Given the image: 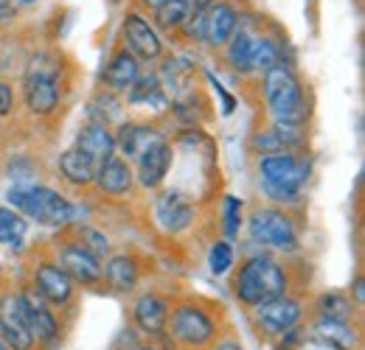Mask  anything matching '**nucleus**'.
<instances>
[{
    "mask_svg": "<svg viewBox=\"0 0 365 350\" xmlns=\"http://www.w3.org/2000/svg\"><path fill=\"white\" fill-rule=\"evenodd\" d=\"M287 289H289L287 272L270 255H253V258H247L239 266L236 297L245 306H262L267 300H275V297L287 295Z\"/></svg>",
    "mask_w": 365,
    "mask_h": 350,
    "instance_id": "nucleus-1",
    "label": "nucleus"
},
{
    "mask_svg": "<svg viewBox=\"0 0 365 350\" xmlns=\"http://www.w3.org/2000/svg\"><path fill=\"white\" fill-rule=\"evenodd\" d=\"M259 182L262 191L273 199V202H295L309 179V163L298 160L289 152H273V154H262L259 160Z\"/></svg>",
    "mask_w": 365,
    "mask_h": 350,
    "instance_id": "nucleus-2",
    "label": "nucleus"
},
{
    "mask_svg": "<svg viewBox=\"0 0 365 350\" xmlns=\"http://www.w3.org/2000/svg\"><path fill=\"white\" fill-rule=\"evenodd\" d=\"M264 101L270 107L275 121L284 124H304L307 121V101H304V88L292 68L284 62L273 65L264 73Z\"/></svg>",
    "mask_w": 365,
    "mask_h": 350,
    "instance_id": "nucleus-3",
    "label": "nucleus"
},
{
    "mask_svg": "<svg viewBox=\"0 0 365 350\" xmlns=\"http://www.w3.org/2000/svg\"><path fill=\"white\" fill-rule=\"evenodd\" d=\"M9 202L23 216H29L37 224H46V227H62V224H71L73 219V205L53 188H40V185L14 188V191H9Z\"/></svg>",
    "mask_w": 365,
    "mask_h": 350,
    "instance_id": "nucleus-4",
    "label": "nucleus"
},
{
    "mask_svg": "<svg viewBox=\"0 0 365 350\" xmlns=\"http://www.w3.org/2000/svg\"><path fill=\"white\" fill-rule=\"evenodd\" d=\"M247 227H250V238L256 244H262V247H273V250H281V253L298 250V227L284 211L259 208L250 216Z\"/></svg>",
    "mask_w": 365,
    "mask_h": 350,
    "instance_id": "nucleus-5",
    "label": "nucleus"
},
{
    "mask_svg": "<svg viewBox=\"0 0 365 350\" xmlns=\"http://www.w3.org/2000/svg\"><path fill=\"white\" fill-rule=\"evenodd\" d=\"M56 65L40 56L34 59L31 70L26 73V107L34 112V115H51L59 104V79H56Z\"/></svg>",
    "mask_w": 365,
    "mask_h": 350,
    "instance_id": "nucleus-6",
    "label": "nucleus"
},
{
    "mask_svg": "<svg viewBox=\"0 0 365 350\" xmlns=\"http://www.w3.org/2000/svg\"><path fill=\"white\" fill-rule=\"evenodd\" d=\"M172 336L185 348H202L214 336V322L202 308L180 306L172 314Z\"/></svg>",
    "mask_w": 365,
    "mask_h": 350,
    "instance_id": "nucleus-7",
    "label": "nucleus"
},
{
    "mask_svg": "<svg viewBox=\"0 0 365 350\" xmlns=\"http://www.w3.org/2000/svg\"><path fill=\"white\" fill-rule=\"evenodd\" d=\"M0 339L9 350H31L34 336L26 325L20 297L17 295H3L0 297Z\"/></svg>",
    "mask_w": 365,
    "mask_h": 350,
    "instance_id": "nucleus-8",
    "label": "nucleus"
},
{
    "mask_svg": "<svg viewBox=\"0 0 365 350\" xmlns=\"http://www.w3.org/2000/svg\"><path fill=\"white\" fill-rule=\"evenodd\" d=\"M124 40H127V51L138 56V59H146V62H155L160 53H163V43L158 37V31L152 28V23L138 14L130 11L124 17Z\"/></svg>",
    "mask_w": 365,
    "mask_h": 350,
    "instance_id": "nucleus-9",
    "label": "nucleus"
},
{
    "mask_svg": "<svg viewBox=\"0 0 365 350\" xmlns=\"http://www.w3.org/2000/svg\"><path fill=\"white\" fill-rule=\"evenodd\" d=\"M56 266L76 283L82 286H91V283H98L101 280V261L93 255L91 250H85L79 241H71L59 250V261Z\"/></svg>",
    "mask_w": 365,
    "mask_h": 350,
    "instance_id": "nucleus-10",
    "label": "nucleus"
},
{
    "mask_svg": "<svg viewBox=\"0 0 365 350\" xmlns=\"http://www.w3.org/2000/svg\"><path fill=\"white\" fill-rule=\"evenodd\" d=\"M17 297H20V308H23V317H26L31 336L40 342H51L56 336V317L51 314L48 300L37 289H23Z\"/></svg>",
    "mask_w": 365,
    "mask_h": 350,
    "instance_id": "nucleus-11",
    "label": "nucleus"
},
{
    "mask_svg": "<svg viewBox=\"0 0 365 350\" xmlns=\"http://www.w3.org/2000/svg\"><path fill=\"white\" fill-rule=\"evenodd\" d=\"M298 319H301V303L292 300L289 295H281L275 300L256 306V322L267 334H287L298 325Z\"/></svg>",
    "mask_w": 365,
    "mask_h": 350,
    "instance_id": "nucleus-12",
    "label": "nucleus"
},
{
    "mask_svg": "<svg viewBox=\"0 0 365 350\" xmlns=\"http://www.w3.org/2000/svg\"><path fill=\"white\" fill-rule=\"evenodd\" d=\"M155 219L166 233H182L194 219V205L180 191H166L155 202Z\"/></svg>",
    "mask_w": 365,
    "mask_h": 350,
    "instance_id": "nucleus-13",
    "label": "nucleus"
},
{
    "mask_svg": "<svg viewBox=\"0 0 365 350\" xmlns=\"http://www.w3.org/2000/svg\"><path fill=\"white\" fill-rule=\"evenodd\" d=\"M34 289L53 306H65L73 297V280L56 263H40L34 269Z\"/></svg>",
    "mask_w": 365,
    "mask_h": 350,
    "instance_id": "nucleus-14",
    "label": "nucleus"
},
{
    "mask_svg": "<svg viewBox=\"0 0 365 350\" xmlns=\"http://www.w3.org/2000/svg\"><path fill=\"white\" fill-rule=\"evenodd\" d=\"M160 140H163V134L155 129V127H146V124H121V129L115 134V149H121V154L127 160H140Z\"/></svg>",
    "mask_w": 365,
    "mask_h": 350,
    "instance_id": "nucleus-15",
    "label": "nucleus"
},
{
    "mask_svg": "<svg viewBox=\"0 0 365 350\" xmlns=\"http://www.w3.org/2000/svg\"><path fill=\"white\" fill-rule=\"evenodd\" d=\"M133 169H130V163L124 160V157H107V160H101L98 163V169H96V185H98V191H104V193H110V196H124V193H130V188H133Z\"/></svg>",
    "mask_w": 365,
    "mask_h": 350,
    "instance_id": "nucleus-16",
    "label": "nucleus"
},
{
    "mask_svg": "<svg viewBox=\"0 0 365 350\" xmlns=\"http://www.w3.org/2000/svg\"><path fill=\"white\" fill-rule=\"evenodd\" d=\"M76 149L85 152L93 163H101V160L115 154V134L110 132L107 124L91 121L88 127H82L79 134H76Z\"/></svg>",
    "mask_w": 365,
    "mask_h": 350,
    "instance_id": "nucleus-17",
    "label": "nucleus"
},
{
    "mask_svg": "<svg viewBox=\"0 0 365 350\" xmlns=\"http://www.w3.org/2000/svg\"><path fill=\"white\" fill-rule=\"evenodd\" d=\"M140 76V65H138V56H133L127 48L115 51L110 65L104 68V85L110 92H127V90L135 85V79Z\"/></svg>",
    "mask_w": 365,
    "mask_h": 350,
    "instance_id": "nucleus-18",
    "label": "nucleus"
},
{
    "mask_svg": "<svg viewBox=\"0 0 365 350\" xmlns=\"http://www.w3.org/2000/svg\"><path fill=\"white\" fill-rule=\"evenodd\" d=\"M172 169V146L166 140H160L155 149H149L140 160H138V182L143 188H158Z\"/></svg>",
    "mask_w": 365,
    "mask_h": 350,
    "instance_id": "nucleus-19",
    "label": "nucleus"
},
{
    "mask_svg": "<svg viewBox=\"0 0 365 350\" xmlns=\"http://www.w3.org/2000/svg\"><path fill=\"white\" fill-rule=\"evenodd\" d=\"M236 23H239V17L228 3H214L205 11V45L222 48L230 40V34L236 31Z\"/></svg>",
    "mask_w": 365,
    "mask_h": 350,
    "instance_id": "nucleus-20",
    "label": "nucleus"
},
{
    "mask_svg": "<svg viewBox=\"0 0 365 350\" xmlns=\"http://www.w3.org/2000/svg\"><path fill=\"white\" fill-rule=\"evenodd\" d=\"M133 317L143 334H160L169 322V303L158 295H143L133 308Z\"/></svg>",
    "mask_w": 365,
    "mask_h": 350,
    "instance_id": "nucleus-21",
    "label": "nucleus"
},
{
    "mask_svg": "<svg viewBox=\"0 0 365 350\" xmlns=\"http://www.w3.org/2000/svg\"><path fill=\"white\" fill-rule=\"evenodd\" d=\"M101 277L115 289V292H133L140 277V266L133 255H113L107 266H101Z\"/></svg>",
    "mask_w": 365,
    "mask_h": 350,
    "instance_id": "nucleus-22",
    "label": "nucleus"
},
{
    "mask_svg": "<svg viewBox=\"0 0 365 350\" xmlns=\"http://www.w3.org/2000/svg\"><path fill=\"white\" fill-rule=\"evenodd\" d=\"M96 169H98V163H93L91 157L85 152H79L76 146L68 149L59 157V171H62V176L68 182H73V185H91L93 179H96Z\"/></svg>",
    "mask_w": 365,
    "mask_h": 350,
    "instance_id": "nucleus-23",
    "label": "nucleus"
},
{
    "mask_svg": "<svg viewBox=\"0 0 365 350\" xmlns=\"http://www.w3.org/2000/svg\"><path fill=\"white\" fill-rule=\"evenodd\" d=\"M130 92V104H152L160 107L166 101V90H163V79L158 73H143L138 76L135 85L127 90Z\"/></svg>",
    "mask_w": 365,
    "mask_h": 350,
    "instance_id": "nucleus-24",
    "label": "nucleus"
},
{
    "mask_svg": "<svg viewBox=\"0 0 365 350\" xmlns=\"http://www.w3.org/2000/svg\"><path fill=\"white\" fill-rule=\"evenodd\" d=\"M222 48H225V59H228V65L233 70L250 73V48H253V37H250L247 31H239V28H236Z\"/></svg>",
    "mask_w": 365,
    "mask_h": 350,
    "instance_id": "nucleus-25",
    "label": "nucleus"
},
{
    "mask_svg": "<svg viewBox=\"0 0 365 350\" xmlns=\"http://www.w3.org/2000/svg\"><path fill=\"white\" fill-rule=\"evenodd\" d=\"M320 319H334V322H349L354 317V303L343 292H326L318 300Z\"/></svg>",
    "mask_w": 365,
    "mask_h": 350,
    "instance_id": "nucleus-26",
    "label": "nucleus"
},
{
    "mask_svg": "<svg viewBox=\"0 0 365 350\" xmlns=\"http://www.w3.org/2000/svg\"><path fill=\"white\" fill-rule=\"evenodd\" d=\"M315 336H320L326 345H334L340 350L354 348V331L349 328V322H334V319H320L315 325Z\"/></svg>",
    "mask_w": 365,
    "mask_h": 350,
    "instance_id": "nucleus-27",
    "label": "nucleus"
},
{
    "mask_svg": "<svg viewBox=\"0 0 365 350\" xmlns=\"http://www.w3.org/2000/svg\"><path fill=\"white\" fill-rule=\"evenodd\" d=\"M278 62H281V51H278V45L270 37L253 40V48H250V73H262L264 76Z\"/></svg>",
    "mask_w": 365,
    "mask_h": 350,
    "instance_id": "nucleus-28",
    "label": "nucleus"
},
{
    "mask_svg": "<svg viewBox=\"0 0 365 350\" xmlns=\"http://www.w3.org/2000/svg\"><path fill=\"white\" fill-rule=\"evenodd\" d=\"M29 224L20 213H14L11 208H3L0 205V244L6 247H20L23 235H26Z\"/></svg>",
    "mask_w": 365,
    "mask_h": 350,
    "instance_id": "nucleus-29",
    "label": "nucleus"
},
{
    "mask_svg": "<svg viewBox=\"0 0 365 350\" xmlns=\"http://www.w3.org/2000/svg\"><path fill=\"white\" fill-rule=\"evenodd\" d=\"M188 11H191V6L185 0H163L155 9V23L163 31H175V28H180V23L188 17Z\"/></svg>",
    "mask_w": 365,
    "mask_h": 350,
    "instance_id": "nucleus-30",
    "label": "nucleus"
},
{
    "mask_svg": "<svg viewBox=\"0 0 365 350\" xmlns=\"http://www.w3.org/2000/svg\"><path fill=\"white\" fill-rule=\"evenodd\" d=\"M208 266L214 275H228L230 266H233V247L228 241H217L208 253Z\"/></svg>",
    "mask_w": 365,
    "mask_h": 350,
    "instance_id": "nucleus-31",
    "label": "nucleus"
},
{
    "mask_svg": "<svg viewBox=\"0 0 365 350\" xmlns=\"http://www.w3.org/2000/svg\"><path fill=\"white\" fill-rule=\"evenodd\" d=\"M158 76H172V79H175L172 88L188 90V82H191V76H194V68H191L185 59H169V62L163 65V73H158Z\"/></svg>",
    "mask_w": 365,
    "mask_h": 350,
    "instance_id": "nucleus-32",
    "label": "nucleus"
},
{
    "mask_svg": "<svg viewBox=\"0 0 365 350\" xmlns=\"http://www.w3.org/2000/svg\"><path fill=\"white\" fill-rule=\"evenodd\" d=\"M79 244H82L85 250H91L96 258H101V255L110 253V241H107V235L98 233V230H93V227H82V230H79Z\"/></svg>",
    "mask_w": 365,
    "mask_h": 350,
    "instance_id": "nucleus-33",
    "label": "nucleus"
},
{
    "mask_svg": "<svg viewBox=\"0 0 365 350\" xmlns=\"http://www.w3.org/2000/svg\"><path fill=\"white\" fill-rule=\"evenodd\" d=\"M208 11V9H205ZM205 11H188V17L180 23L182 34L188 37V40H200V43H205Z\"/></svg>",
    "mask_w": 365,
    "mask_h": 350,
    "instance_id": "nucleus-34",
    "label": "nucleus"
},
{
    "mask_svg": "<svg viewBox=\"0 0 365 350\" xmlns=\"http://www.w3.org/2000/svg\"><path fill=\"white\" fill-rule=\"evenodd\" d=\"M239 227H242V199L228 196L225 199V235L236 238L239 235Z\"/></svg>",
    "mask_w": 365,
    "mask_h": 350,
    "instance_id": "nucleus-35",
    "label": "nucleus"
},
{
    "mask_svg": "<svg viewBox=\"0 0 365 350\" xmlns=\"http://www.w3.org/2000/svg\"><path fill=\"white\" fill-rule=\"evenodd\" d=\"M253 149H259V152H264V154H273V152H287V149H284V143L278 140L275 129L259 132V134L253 137Z\"/></svg>",
    "mask_w": 365,
    "mask_h": 350,
    "instance_id": "nucleus-36",
    "label": "nucleus"
},
{
    "mask_svg": "<svg viewBox=\"0 0 365 350\" xmlns=\"http://www.w3.org/2000/svg\"><path fill=\"white\" fill-rule=\"evenodd\" d=\"M11 104H14V90L11 85L0 82V118H6L11 112Z\"/></svg>",
    "mask_w": 365,
    "mask_h": 350,
    "instance_id": "nucleus-37",
    "label": "nucleus"
},
{
    "mask_svg": "<svg viewBox=\"0 0 365 350\" xmlns=\"http://www.w3.org/2000/svg\"><path fill=\"white\" fill-rule=\"evenodd\" d=\"M208 79H211V76H208ZM211 85H214V88H217V92H220V95L225 98V115H230V112H233V98H230L225 90L220 88V82H214V79H211Z\"/></svg>",
    "mask_w": 365,
    "mask_h": 350,
    "instance_id": "nucleus-38",
    "label": "nucleus"
},
{
    "mask_svg": "<svg viewBox=\"0 0 365 350\" xmlns=\"http://www.w3.org/2000/svg\"><path fill=\"white\" fill-rule=\"evenodd\" d=\"M185 3H188L194 11H205V9H211L217 0H185Z\"/></svg>",
    "mask_w": 365,
    "mask_h": 350,
    "instance_id": "nucleus-39",
    "label": "nucleus"
},
{
    "mask_svg": "<svg viewBox=\"0 0 365 350\" xmlns=\"http://www.w3.org/2000/svg\"><path fill=\"white\" fill-rule=\"evenodd\" d=\"M354 297L363 300V280H360V277H357V283H354Z\"/></svg>",
    "mask_w": 365,
    "mask_h": 350,
    "instance_id": "nucleus-40",
    "label": "nucleus"
},
{
    "mask_svg": "<svg viewBox=\"0 0 365 350\" xmlns=\"http://www.w3.org/2000/svg\"><path fill=\"white\" fill-rule=\"evenodd\" d=\"M140 3H143V6H146V9H152V11H155V9H158V6H160V3H163V0H140Z\"/></svg>",
    "mask_w": 365,
    "mask_h": 350,
    "instance_id": "nucleus-41",
    "label": "nucleus"
},
{
    "mask_svg": "<svg viewBox=\"0 0 365 350\" xmlns=\"http://www.w3.org/2000/svg\"><path fill=\"white\" fill-rule=\"evenodd\" d=\"M217 350H242V348H239L236 342H222V345H220Z\"/></svg>",
    "mask_w": 365,
    "mask_h": 350,
    "instance_id": "nucleus-42",
    "label": "nucleus"
},
{
    "mask_svg": "<svg viewBox=\"0 0 365 350\" xmlns=\"http://www.w3.org/2000/svg\"><path fill=\"white\" fill-rule=\"evenodd\" d=\"M0 350H9V348H6V345H3V339H0Z\"/></svg>",
    "mask_w": 365,
    "mask_h": 350,
    "instance_id": "nucleus-43",
    "label": "nucleus"
},
{
    "mask_svg": "<svg viewBox=\"0 0 365 350\" xmlns=\"http://www.w3.org/2000/svg\"><path fill=\"white\" fill-rule=\"evenodd\" d=\"M20 3H37V0H20Z\"/></svg>",
    "mask_w": 365,
    "mask_h": 350,
    "instance_id": "nucleus-44",
    "label": "nucleus"
},
{
    "mask_svg": "<svg viewBox=\"0 0 365 350\" xmlns=\"http://www.w3.org/2000/svg\"><path fill=\"white\" fill-rule=\"evenodd\" d=\"M140 350H149V348H140Z\"/></svg>",
    "mask_w": 365,
    "mask_h": 350,
    "instance_id": "nucleus-45",
    "label": "nucleus"
}]
</instances>
